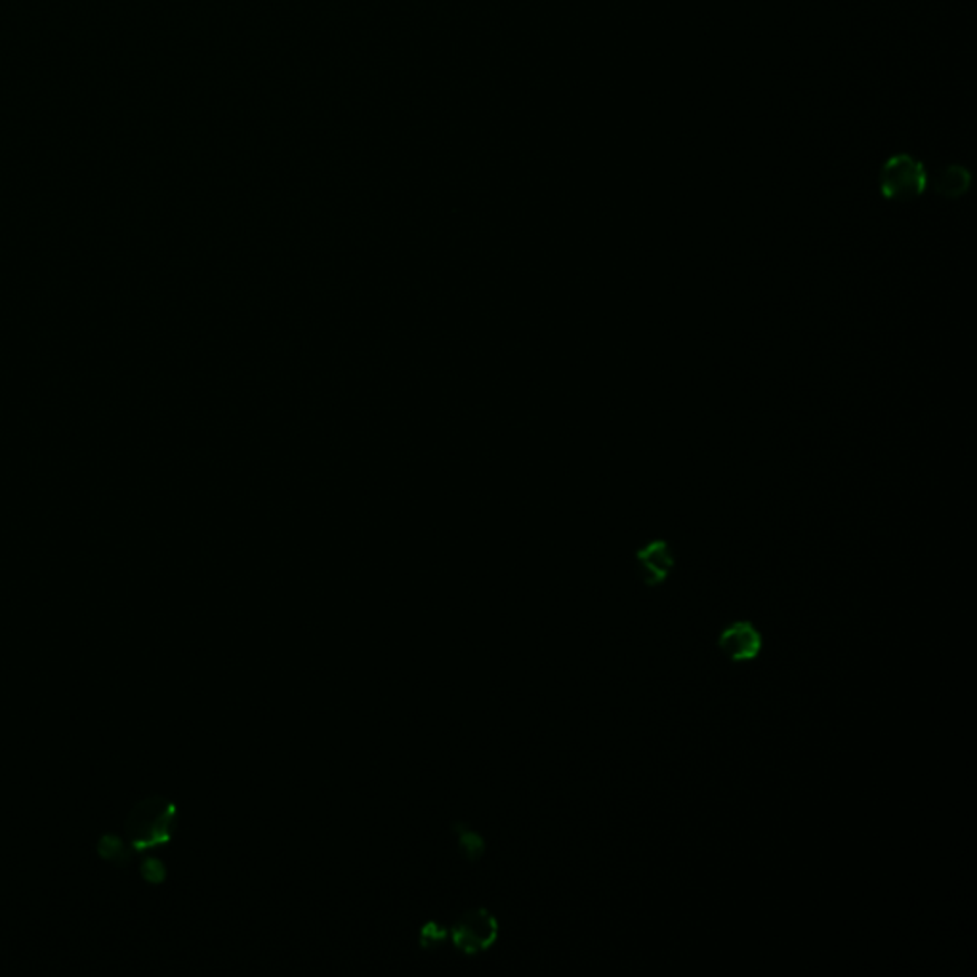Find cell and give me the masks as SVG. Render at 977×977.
Listing matches in <instances>:
<instances>
[{
    "instance_id": "6da1fadb",
    "label": "cell",
    "mask_w": 977,
    "mask_h": 977,
    "mask_svg": "<svg viewBox=\"0 0 977 977\" xmlns=\"http://www.w3.org/2000/svg\"><path fill=\"white\" fill-rule=\"evenodd\" d=\"M178 811L165 798L152 797L134 808L127 821V832L138 851L167 844L176 831Z\"/></svg>"
},
{
    "instance_id": "7a4b0ae2",
    "label": "cell",
    "mask_w": 977,
    "mask_h": 977,
    "mask_svg": "<svg viewBox=\"0 0 977 977\" xmlns=\"http://www.w3.org/2000/svg\"><path fill=\"white\" fill-rule=\"evenodd\" d=\"M880 194L888 201H912L925 194L928 174L920 160L909 154H898L880 168Z\"/></svg>"
},
{
    "instance_id": "3957f363",
    "label": "cell",
    "mask_w": 977,
    "mask_h": 977,
    "mask_svg": "<svg viewBox=\"0 0 977 977\" xmlns=\"http://www.w3.org/2000/svg\"><path fill=\"white\" fill-rule=\"evenodd\" d=\"M499 920L486 907H476L466 911L462 917L452 925L451 936L455 949L465 955H478L489 951L499 939Z\"/></svg>"
},
{
    "instance_id": "277c9868",
    "label": "cell",
    "mask_w": 977,
    "mask_h": 977,
    "mask_svg": "<svg viewBox=\"0 0 977 977\" xmlns=\"http://www.w3.org/2000/svg\"><path fill=\"white\" fill-rule=\"evenodd\" d=\"M719 647L732 663H746L759 658L764 647V639L752 623L737 621L720 632Z\"/></svg>"
},
{
    "instance_id": "5b68a950",
    "label": "cell",
    "mask_w": 977,
    "mask_h": 977,
    "mask_svg": "<svg viewBox=\"0 0 977 977\" xmlns=\"http://www.w3.org/2000/svg\"><path fill=\"white\" fill-rule=\"evenodd\" d=\"M636 564H638V575L642 583L649 588H655L668 579L676 559H674L671 545L666 540L657 539L647 543L644 548H639L636 553Z\"/></svg>"
},
{
    "instance_id": "8992f818",
    "label": "cell",
    "mask_w": 977,
    "mask_h": 977,
    "mask_svg": "<svg viewBox=\"0 0 977 977\" xmlns=\"http://www.w3.org/2000/svg\"><path fill=\"white\" fill-rule=\"evenodd\" d=\"M971 176L965 167L960 165H951L945 167L936 174V178L931 182L934 192L941 195L945 199H958L970 189Z\"/></svg>"
},
{
    "instance_id": "52a82bcc",
    "label": "cell",
    "mask_w": 977,
    "mask_h": 977,
    "mask_svg": "<svg viewBox=\"0 0 977 977\" xmlns=\"http://www.w3.org/2000/svg\"><path fill=\"white\" fill-rule=\"evenodd\" d=\"M452 832H457L459 837V850L466 861L473 863L486 856V840L479 832L473 831L470 824L457 821L452 823Z\"/></svg>"
},
{
    "instance_id": "ba28073f",
    "label": "cell",
    "mask_w": 977,
    "mask_h": 977,
    "mask_svg": "<svg viewBox=\"0 0 977 977\" xmlns=\"http://www.w3.org/2000/svg\"><path fill=\"white\" fill-rule=\"evenodd\" d=\"M449 938V930L443 928V926L438 925V922H426L422 928H420L419 944L422 949H432V947H438L439 944H443L446 939Z\"/></svg>"
},
{
    "instance_id": "9c48e42d",
    "label": "cell",
    "mask_w": 977,
    "mask_h": 977,
    "mask_svg": "<svg viewBox=\"0 0 977 977\" xmlns=\"http://www.w3.org/2000/svg\"><path fill=\"white\" fill-rule=\"evenodd\" d=\"M141 871H144V877L149 882H154V885H157V882L165 878V867L157 859H147L146 863L141 864Z\"/></svg>"
}]
</instances>
